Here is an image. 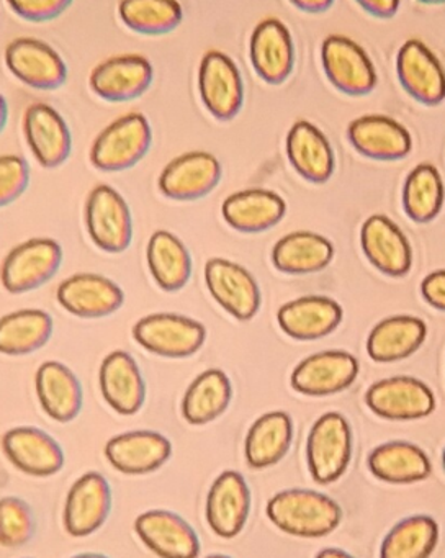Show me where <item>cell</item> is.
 Wrapping results in <instances>:
<instances>
[{"label": "cell", "instance_id": "obj_1", "mask_svg": "<svg viewBox=\"0 0 445 558\" xmlns=\"http://www.w3.org/2000/svg\"><path fill=\"white\" fill-rule=\"evenodd\" d=\"M265 514L278 531L291 537L321 538L339 527L342 506L316 489L288 488L268 499Z\"/></svg>", "mask_w": 445, "mask_h": 558}, {"label": "cell", "instance_id": "obj_2", "mask_svg": "<svg viewBox=\"0 0 445 558\" xmlns=\"http://www.w3.org/2000/svg\"><path fill=\"white\" fill-rule=\"evenodd\" d=\"M153 145V129L144 113L128 112L108 123L91 146L92 166L101 172H123L143 161Z\"/></svg>", "mask_w": 445, "mask_h": 558}, {"label": "cell", "instance_id": "obj_3", "mask_svg": "<svg viewBox=\"0 0 445 558\" xmlns=\"http://www.w3.org/2000/svg\"><path fill=\"white\" fill-rule=\"evenodd\" d=\"M353 437L346 416L329 411L321 414L306 437V465L320 485L336 483L349 469Z\"/></svg>", "mask_w": 445, "mask_h": 558}, {"label": "cell", "instance_id": "obj_4", "mask_svg": "<svg viewBox=\"0 0 445 558\" xmlns=\"http://www.w3.org/2000/svg\"><path fill=\"white\" fill-rule=\"evenodd\" d=\"M131 336L149 354L180 361L203 348L206 328L203 323L179 313H151L134 323Z\"/></svg>", "mask_w": 445, "mask_h": 558}, {"label": "cell", "instance_id": "obj_5", "mask_svg": "<svg viewBox=\"0 0 445 558\" xmlns=\"http://www.w3.org/2000/svg\"><path fill=\"white\" fill-rule=\"evenodd\" d=\"M64 259L61 244L52 238H29L7 253L0 266V283L10 295L38 290L59 272Z\"/></svg>", "mask_w": 445, "mask_h": 558}, {"label": "cell", "instance_id": "obj_6", "mask_svg": "<svg viewBox=\"0 0 445 558\" xmlns=\"http://www.w3.org/2000/svg\"><path fill=\"white\" fill-rule=\"evenodd\" d=\"M85 231L92 243L107 254L128 251L133 241V215L123 195L107 184L88 192L84 207Z\"/></svg>", "mask_w": 445, "mask_h": 558}, {"label": "cell", "instance_id": "obj_7", "mask_svg": "<svg viewBox=\"0 0 445 558\" xmlns=\"http://www.w3.org/2000/svg\"><path fill=\"white\" fill-rule=\"evenodd\" d=\"M200 100L218 122H231L244 106V81L231 57L219 50L203 54L196 73Z\"/></svg>", "mask_w": 445, "mask_h": 558}, {"label": "cell", "instance_id": "obj_8", "mask_svg": "<svg viewBox=\"0 0 445 558\" xmlns=\"http://www.w3.org/2000/svg\"><path fill=\"white\" fill-rule=\"evenodd\" d=\"M3 64L19 83L33 90L52 93L68 83L64 58L39 38L19 37L10 41L3 50Z\"/></svg>", "mask_w": 445, "mask_h": 558}, {"label": "cell", "instance_id": "obj_9", "mask_svg": "<svg viewBox=\"0 0 445 558\" xmlns=\"http://www.w3.org/2000/svg\"><path fill=\"white\" fill-rule=\"evenodd\" d=\"M321 66L330 86L349 97L369 96L378 84L375 64L366 51L344 35L324 38Z\"/></svg>", "mask_w": 445, "mask_h": 558}, {"label": "cell", "instance_id": "obj_10", "mask_svg": "<svg viewBox=\"0 0 445 558\" xmlns=\"http://www.w3.org/2000/svg\"><path fill=\"white\" fill-rule=\"evenodd\" d=\"M154 74L153 63L144 54H117L92 70L88 89L105 102H133L151 89Z\"/></svg>", "mask_w": 445, "mask_h": 558}, {"label": "cell", "instance_id": "obj_11", "mask_svg": "<svg viewBox=\"0 0 445 558\" xmlns=\"http://www.w3.org/2000/svg\"><path fill=\"white\" fill-rule=\"evenodd\" d=\"M113 506L110 483L100 472L82 473L64 499L62 525L71 537L84 538L104 527Z\"/></svg>", "mask_w": 445, "mask_h": 558}, {"label": "cell", "instance_id": "obj_12", "mask_svg": "<svg viewBox=\"0 0 445 558\" xmlns=\"http://www.w3.org/2000/svg\"><path fill=\"white\" fill-rule=\"evenodd\" d=\"M141 544L159 558H199L202 551L199 532L179 512L147 509L133 522Z\"/></svg>", "mask_w": 445, "mask_h": 558}, {"label": "cell", "instance_id": "obj_13", "mask_svg": "<svg viewBox=\"0 0 445 558\" xmlns=\"http://www.w3.org/2000/svg\"><path fill=\"white\" fill-rule=\"evenodd\" d=\"M205 286L212 299L238 322H251L261 310L257 280L241 264L213 257L205 264Z\"/></svg>", "mask_w": 445, "mask_h": 558}, {"label": "cell", "instance_id": "obj_14", "mask_svg": "<svg viewBox=\"0 0 445 558\" xmlns=\"http://www.w3.org/2000/svg\"><path fill=\"white\" fill-rule=\"evenodd\" d=\"M365 404L382 420L418 421L434 413L435 395L419 378L399 375L370 385Z\"/></svg>", "mask_w": 445, "mask_h": 558}, {"label": "cell", "instance_id": "obj_15", "mask_svg": "<svg viewBox=\"0 0 445 558\" xmlns=\"http://www.w3.org/2000/svg\"><path fill=\"white\" fill-rule=\"evenodd\" d=\"M252 495L249 483L238 470H222L209 486L205 501V519L213 534L231 541L244 531L251 514Z\"/></svg>", "mask_w": 445, "mask_h": 558}, {"label": "cell", "instance_id": "obj_16", "mask_svg": "<svg viewBox=\"0 0 445 558\" xmlns=\"http://www.w3.org/2000/svg\"><path fill=\"white\" fill-rule=\"evenodd\" d=\"M3 457L19 472L35 478H49L64 469L61 444L36 426L10 427L0 439Z\"/></svg>", "mask_w": 445, "mask_h": 558}, {"label": "cell", "instance_id": "obj_17", "mask_svg": "<svg viewBox=\"0 0 445 558\" xmlns=\"http://www.w3.org/2000/svg\"><path fill=\"white\" fill-rule=\"evenodd\" d=\"M356 355L347 351H323L298 362L290 375V385L304 397L324 398L347 390L359 377Z\"/></svg>", "mask_w": 445, "mask_h": 558}, {"label": "cell", "instance_id": "obj_18", "mask_svg": "<svg viewBox=\"0 0 445 558\" xmlns=\"http://www.w3.org/2000/svg\"><path fill=\"white\" fill-rule=\"evenodd\" d=\"M173 447L169 437L153 429L117 434L105 444L104 456L111 469L128 476L151 475L163 469Z\"/></svg>", "mask_w": 445, "mask_h": 558}, {"label": "cell", "instance_id": "obj_19", "mask_svg": "<svg viewBox=\"0 0 445 558\" xmlns=\"http://www.w3.org/2000/svg\"><path fill=\"white\" fill-rule=\"evenodd\" d=\"M222 178L216 156L206 151H189L167 162L157 179L164 197L173 202H195L212 194Z\"/></svg>", "mask_w": 445, "mask_h": 558}, {"label": "cell", "instance_id": "obj_20", "mask_svg": "<svg viewBox=\"0 0 445 558\" xmlns=\"http://www.w3.org/2000/svg\"><path fill=\"white\" fill-rule=\"evenodd\" d=\"M396 77L406 94L425 107L445 100V70L438 58L421 40L405 41L396 53Z\"/></svg>", "mask_w": 445, "mask_h": 558}, {"label": "cell", "instance_id": "obj_21", "mask_svg": "<svg viewBox=\"0 0 445 558\" xmlns=\"http://www.w3.org/2000/svg\"><path fill=\"white\" fill-rule=\"evenodd\" d=\"M56 302L81 319H101L115 315L124 303V292L117 282L100 274H74L59 283Z\"/></svg>", "mask_w": 445, "mask_h": 558}, {"label": "cell", "instance_id": "obj_22", "mask_svg": "<svg viewBox=\"0 0 445 558\" xmlns=\"http://www.w3.org/2000/svg\"><path fill=\"white\" fill-rule=\"evenodd\" d=\"M23 136L41 168L58 169L72 153V135L64 117L48 104L35 102L23 113Z\"/></svg>", "mask_w": 445, "mask_h": 558}, {"label": "cell", "instance_id": "obj_23", "mask_svg": "<svg viewBox=\"0 0 445 558\" xmlns=\"http://www.w3.org/2000/svg\"><path fill=\"white\" fill-rule=\"evenodd\" d=\"M248 53L252 70L268 86H280L293 73V38L278 19L267 17L255 25Z\"/></svg>", "mask_w": 445, "mask_h": 558}, {"label": "cell", "instance_id": "obj_24", "mask_svg": "<svg viewBox=\"0 0 445 558\" xmlns=\"http://www.w3.org/2000/svg\"><path fill=\"white\" fill-rule=\"evenodd\" d=\"M98 388L105 403L121 416H134L146 403V380L130 352L111 351L98 368Z\"/></svg>", "mask_w": 445, "mask_h": 558}, {"label": "cell", "instance_id": "obj_25", "mask_svg": "<svg viewBox=\"0 0 445 558\" xmlns=\"http://www.w3.org/2000/svg\"><path fill=\"white\" fill-rule=\"evenodd\" d=\"M360 246L369 263L385 276L401 279L411 270V244L401 228L386 215L366 218L360 230Z\"/></svg>", "mask_w": 445, "mask_h": 558}, {"label": "cell", "instance_id": "obj_26", "mask_svg": "<svg viewBox=\"0 0 445 558\" xmlns=\"http://www.w3.org/2000/svg\"><path fill=\"white\" fill-rule=\"evenodd\" d=\"M347 140L359 155L373 161H401L412 149L411 133L386 116H363L347 126Z\"/></svg>", "mask_w": 445, "mask_h": 558}, {"label": "cell", "instance_id": "obj_27", "mask_svg": "<svg viewBox=\"0 0 445 558\" xmlns=\"http://www.w3.org/2000/svg\"><path fill=\"white\" fill-rule=\"evenodd\" d=\"M344 310L336 300L323 295H304L278 308L277 323L288 338L316 341L333 335L342 323Z\"/></svg>", "mask_w": 445, "mask_h": 558}, {"label": "cell", "instance_id": "obj_28", "mask_svg": "<svg viewBox=\"0 0 445 558\" xmlns=\"http://www.w3.org/2000/svg\"><path fill=\"white\" fill-rule=\"evenodd\" d=\"M35 391L43 413L59 424L72 423L81 414L84 391L77 375L59 361H46L35 374Z\"/></svg>", "mask_w": 445, "mask_h": 558}, {"label": "cell", "instance_id": "obj_29", "mask_svg": "<svg viewBox=\"0 0 445 558\" xmlns=\"http://www.w3.org/2000/svg\"><path fill=\"white\" fill-rule=\"evenodd\" d=\"M287 158L291 168L311 184L329 181L336 168L333 148L327 136L313 123L298 120L288 130Z\"/></svg>", "mask_w": 445, "mask_h": 558}, {"label": "cell", "instance_id": "obj_30", "mask_svg": "<svg viewBox=\"0 0 445 558\" xmlns=\"http://www.w3.org/2000/svg\"><path fill=\"white\" fill-rule=\"evenodd\" d=\"M366 469L389 485H414L431 476L432 463L424 449L409 440H388L370 450Z\"/></svg>", "mask_w": 445, "mask_h": 558}, {"label": "cell", "instance_id": "obj_31", "mask_svg": "<svg viewBox=\"0 0 445 558\" xmlns=\"http://www.w3.org/2000/svg\"><path fill=\"white\" fill-rule=\"evenodd\" d=\"M287 204L267 189H244L226 197L221 205L222 220L239 233H264L280 223Z\"/></svg>", "mask_w": 445, "mask_h": 558}, {"label": "cell", "instance_id": "obj_32", "mask_svg": "<svg viewBox=\"0 0 445 558\" xmlns=\"http://www.w3.org/2000/svg\"><path fill=\"white\" fill-rule=\"evenodd\" d=\"M425 338L428 325L418 316H388L369 332L366 354L378 364L405 361L421 349Z\"/></svg>", "mask_w": 445, "mask_h": 558}, {"label": "cell", "instance_id": "obj_33", "mask_svg": "<svg viewBox=\"0 0 445 558\" xmlns=\"http://www.w3.org/2000/svg\"><path fill=\"white\" fill-rule=\"evenodd\" d=\"M291 442L293 420L290 414L285 411H268L258 416L245 434V462L254 470L270 469L290 452Z\"/></svg>", "mask_w": 445, "mask_h": 558}, {"label": "cell", "instance_id": "obj_34", "mask_svg": "<svg viewBox=\"0 0 445 558\" xmlns=\"http://www.w3.org/2000/svg\"><path fill=\"white\" fill-rule=\"evenodd\" d=\"M146 263L154 283L166 293L185 289L192 277L190 251L179 236L167 230H157L151 234L146 246Z\"/></svg>", "mask_w": 445, "mask_h": 558}, {"label": "cell", "instance_id": "obj_35", "mask_svg": "<svg viewBox=\"0 0 445 558\" xmlns=\"http://www.w3.org/2000/svg\"><path fill=\"white\" fill-rule=\"evenodd\" d=\"M232 400V385L221 368L196 375L180 403V413L190 426H206L226 413Z\"/></svg>", "mask_w": 445, "mask_h": 558}, {"label": "cell", "instance_id": "obj_36", "mask_svg": "<svg viewBox=\"0 0 445 558\" xmlns=\"http://www.w3.org/2000/svg\"><path fill=\"white\" fill-rule=\"evenodd\" d=\"M333 257V243L313 231L285 234L272 247V264L275 269L290 276L321 272L329 266Z\"/></svg>", "mask_w": 445, "mask_h": 558}, {"label": "cell", "instance_id": "obj_37", "mask_svg": "<svg viewBox=\"0 0 445 558\" xmlns=\"http://www.w3.org/2000/svg\"><path fill=\"white\" fill-rule=\"evenodd\" d=\"M55 331L51 315L45 310L23 308L0 318V354L22 357L48 344Z\"/></svg>", "mask_w": 445, "mask_h": 558}, {"label": "cell", "instance_id": "obj_38", "mask_svg": "<svg viewBox=\"0 0 445 558\" xmlns=\"http://www.w3.org/2000/svg\"><path fill=\"white\" fill-rule=\"evenodd\" d=\"M438 535L441 529L432 515H406L386 532L380 545V558H431Z\"/></svg>", "mask_w": 445, "mask_h": 558}, {"label": "cell", "instance_id": "obj_39", "mask_svg": "<svg viewBox=\"0 0 445 558\" xmlns=\"http://www.w3.org/2000/svg\"><path fill=\"white\" fill-rule=\"evenodd\" d=\"M117 11L124 28L143 37L172 34L183 22L179 0H120Z\"/></svg>", "mask_w": 445, "mask_h": 558}, {"label": "cell", "instance_id": "obj_40", "mask_svg": "<svg viewBox=\"0 0 445 558\" xmlns=\"http://www.w3.org/2000/svg\"><path fill=\"white\" fill-rule=\"evenodd\" d=\"M445 202L441 172L431 162L416 166L402 187V210L414 223H431L438 217Z\"/></svg>", "mask_w": 445, "mask_h": 558}, {"label": "cell", "instance_id": "obj_41", "mask_svg": "<svg viewBox=\"0 0 445 558\" xmlns=\"http://www.w3.org/2000/svg\"><path fill=\"white\" fill-rule=\"evenodd\" d=\"M36 518L29 502L20 496L0 498V547L20 548L32 541Z\"/></svg>", "mask_w": 445, "mask_h": 558}, {"label": "cell", "instance_id": "obj_42", "mask_svg": "<svg viewBox=\"0 0 445 558\" xmlns=\"http://www.w3.org/2000/svg\"><path fill=\"white\" fill-rule=\"evenodd\" d=\"M29 184V166L22 156H0V208L19 201Z\"/></svg>", "mask_w": 445, "mask_h": 558}, {"label": "cell", "instance_id": "obj_43", "mask_svg": "<svg viewBox=\"0 0 445 558\" xmlns=\"http://www.w3.org/2000/svg\"><path fill=\"white\" fill-rule=\"evenodd\" d=\"M74 0H5L13 15L29 24H48L64 15Z\"/></svg>", "mask_w": 445, "mask_h": 558}, {"label": "cell", "instance_id": "obj_44", "mask_svg": "<svg viewBox=\"0 0 445 558\" xmlns=\"http://www.w3.org/2000/svg\"><path fill=\"white\" fill-rule=\"evenodd\" d=\"M421 295L432 308L445 312V269L434 270L422 279Z\"/></svg>", "mask_w": 445, "mask_h": 558}, {"label": "cell", "instance_id": "obj_45", "mask_svg": "<svg viewBox=\"0 0 445 558\" xmlns=\"http://www.w3.org/2000/svg\"><path fill=\"white\" fill-rule=\"evenodd\" d=\"M356 4L372 17L388 21L398 14L401 0H356Z\"/></svg>", "mask_w": 445, "mask_h": 558}, {"label": "cell", "instance_id": "obj_46", "mask_svg": "<svg viewBox=\"0 0 445 558\" xmlns=\"http://www.w3.org/2000/svg\"><path fill=\"white\" fill-rule=\"evenodd\" d=\"M288 2L304 14H324L334 4V0H288Z\"/></svg>", "mask_w": 445, "mask_h": 558}, {"label": "cell", "instance_id": "obj_47", "mask_svg": "<svg viewBox=\"0 0 445 558\" xmlns=\"http://www.w3.org/2000/svg\"><path fill=\"white\" fill-rule=\"evenodd\" d=\"M314 558H356L352 554H349V551L344 550V548L339 547H326L321 548L320 551H317L316 557Z\"/></svg>", "mask_w": 445, "mask_h": 558}, {"label": "cell", "instance_id": "obj_48", "mask_svg": "<svg viewBox=\"0 0 445 558\" xmlns=\"http://www.w3.org/2000/svg\"><path fill=\"white\" fill-rule=\"evenodd\" d=\"M7 122H9V102L3 94H0V135L5 130Z\"/></svg>", "mask_w": 445, "mask_h": 558}, {"label": "cell", "instance_id": "obj_49", "mask_svg": "<svg viewBox=\"0 0 445 558\" xmlns=\"http://www.w3.org/2000/svg\"><path fill=\"white\" fill-rule=\"evenodd\" d=\"M69 558H111L105 554H97V551H84V554L72 555Z\"/></svg>", "mask_w": 445, "mask_h": 558}, {"label": "cell", "instance_id": "obj_50", "mask_svg": "<svg viewBox=\"0 0 445 558\" xmlns=\"http://www.w3.org/2000/svg\"><path fill=\"white\" fill-rule=\"evenodd\" d=\"M419 4L424 5H444L445 0H418Z\"/></svg>", "mask_w": 445, "mask_h": 558}, {"label": "cell", "instance_id": "obj_51", "mask_svg": "<svg viewBox=\"0 0 445 558\" xmlns=\"http://www.w3.org/2000/svg\"><path fill=\"white\" fill-rule=\"evenodd\" d=\"M205 558H232V557H229V555H225V554H212V555H208V557H205Z\"/></svg>", "mask_w": 445, "mask_h": 558}, {"label": "cell", "instance_id": "obj_52", "mask_svg": "<svg viewBox=\"0 0 445 558\" xmlns=\"http://www.w3.org/2000/svg\"><path fill=\"white\" fill-rule=\"evenodd\" d=\"M442 466H444V473H445V447H444V450H442Z\"/></svg>", "mask_w": 445, "mask_h": 558}, {"label": "cell", "instance_id": "obj_53", "mask_svg": "<svg viewBox=\"0 0 445 558\" xmlns=\"http://www.w3.org/2000/svg\"><path fill=\"white\" fill-rule=\"evenodd\" d=\"M23 558H32V557H23Z\"/></svg>", "mask_w": 445, "mask_h": 558}]
</instances>
